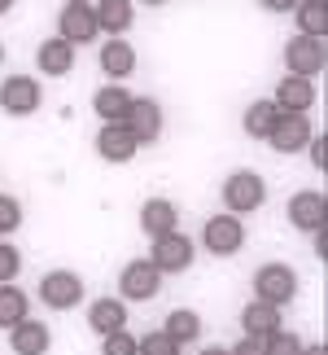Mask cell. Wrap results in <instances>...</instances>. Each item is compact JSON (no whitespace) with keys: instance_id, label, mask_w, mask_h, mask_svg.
Wrapping results in <instances>:
<instances>
[{"instance_id":"obj_1","label":"cell","mask_w":328,"mask_h":355,"mask_svg":"<svg viewBox=\"0 0 328 355\" xmlns=\"http://www.w3.org/2000/svg\"><path fill=\"white\" fill-rule=\"evenodd\" d=\"M298 294V272L289 263H263L254 272V298L271 307H284Z\"/></svg>"},{"instance_id":"obj_2","label":"cell","mask_w":328,"mask_h":355,"mask_svg":"<svg viewBox=\"0 0 328 355\" xmlns=\"http://www.w3.org/2000/svg\"><path fill=\"white\" fill-rule=\"evenodd\" d=\"M267 198V184L258 180L254 171H232L224 180V207L228 215H245V211H258Z\"/></svg>"},{"instance_id":"obj_3","label":"cell","mask_w":328,"mask_h":355,"mask_svg":"<svg viewBox=\"0 0 328 355\" xmlns=\"http://www.w3.org/2000/svg\"><path fill=\"white\" fill-rule=\"evenodd\" d=\"M149 263H154L162 277H167V272H184L188 263H193V241H188L180 228H175V233H162V237H154Z\"/></svg>"},{"instance_id":"obj_4","label":"cell","mask_w":328,"mask_h":355,"mask_svg":"<svg viewBox=\"0 0 328 355\" xmlns=\"http://www.w3.org/2000/svg\"><path fill=\"white\" fill-rule=\"evenodd\" d=\"M267 141H271V149H280V154H302V149L311 145V123H307V114L280 110L276 123H271V132H267Z\"/></svg>"},{"instance_id":"obj_5","label":"cell","mask_w":328,"mask_h":355,"mask_svg":"<svg viewBox=\"0 0 328 355\" xmlns=\"http://www.w3.org/2000/svg\"><path fill=\"white\" fill-rule=\"evenodd\" d=\"M0 110L13 114V119H26L39 110V84L31 75H9L0 84Z\"/></svg>"},{"instance_id":"obj_6","label":"cell","mask_w":328,"mask_h":355,"mask_svg":"<svg viewBox=\"0 0 328 355\" xmlns=\"http://www.w3.org/2000/svg\"><path fill=\"white\" fill-rule=\"evenodd\" d=\"M289 224L298 233H320V228H328V198L316 193V189L293 193L289 198Z\"/></svg>"},{"instance_id":"obj_7","label":"cell","mask_w":328,"mask_h":355,"mask_svg":"<svg viewBox=\"0 0 328 355\" xmlns=\"http://www.w3.org/2000/svg\"><path fill=\"white\" fill-rule=\"evenodd\" d=\"M201 241H206L210 254H237L245 245V228L237 215H210L206 228H201Z\"/></svg>"},{"instance_id":"obj_8","label":"cell","mask_w":328,"mask_h":355,"mask_svg":"<svg viewBox=\"0 0 328 355\" xmlns=\"http://www.w3.org/2000/svg\"><path fill=\"white\" fill-rule=\"evenodd\" d=\"M158 285H162V272L149 263V259H136V263L122 268V277H118V290L127 303H145V298H154L158 294Z\"/></svg>"},{"instance_id":"obj_9","label":"cell","mask_w":328,"mask_h":355,"mask_svg":"<svg viewBox=\"0 0 328 355\" xmlns=\"http://www.w3.org/2000/svg\"><path fill=\"white\" fill-rule=\"evenodd\" d=\"M284 66H289V75H320L324 71V40H311V35H298L284 44Z\"/></svg>"},{"instance_id":"obj_10","label":"cell","mask_w":328,"mask_h":355,"mask_svg":"<svg viewBox=\"0 0 328 355\" xmlns=\"http://www.w3.org/2000/svg\"><path fill=\"white\" fill-rule=\"evenodd\" d=\"M122 128L136 136V145L158 141V136H162V105L149 101V97H136L131 110H127V119H122Z\"/></svg>"},{"instance_id":"obj_11","label":"cell","mask_w":328,"mask_h":355,"mask_svg":"<svg viewBox=\"0 0 328 355\" xmlns=\"http://www.w3.org/2000/svg\"><path fill=\"white\" fill-rule=\"evenodd\" d=\"M39 298H44L48 307H57V311H66V307H79V298H84V281L75 277V272H48L44 281H39Z\"/></svg>"},{"instance_id":"obj_12","label":"cell","mask_w":328,"mask_h":355,"mask_svg":"<svg viewBox=\"0 0 328 355\" xmlns=\"http://www.w3.org/2000/svg\"><path fill=\"white\" fill-rule=\"evenodd\" d=\"M136 136L122 128V123H105V128L97 132V154L105 158V162H131L136 158Z\"/></svg>"},{"instance_id":"obj_13","label":"cell","mask_w":328,"mask_h":355,"mask_svg":"<svg viewBox=\"0 0 328 355\" xmlns=\"http://www.w3.org/2000/svg\"><path fill=\"white\" fill-rule=\"evenodd\" d=\"M48 343H53V338H48V324H39V320H31V316L18 320V324L9 329V347H13V355H44Z\"/></svg>"},{"instance_id":"obj_14","label":"cell","mask_w":328,"mask_h":355,"mask_svg":"<svg viewBox=\"0 0 328 355\" xmlns=\"http://www.w3.org/2000/svg\"><path fill=\"white\" fill-rule=\"evenodd\" d=\"M97 31H101V26H97L92 5H66L62 9V40H71V44H88Z\"/></svg>"},{"instance_id":"obj_15","label":"cell","mask_w":328,"mask_h":355,"mask_svg":"<svg viewBox=\"0 0 328 355\" xmlns=\"http://www.w3.org/2000/svg\"><path fill=\"white\" fill-rule=\"evenodd\" d=\"M88 324H92V334H118V329H127V307H122V298H97V303L88 307Z\"/></svg>"},{"instance_id":"obj_16","label":"cell","mask_w":328,"mask_h":355,"mask_svg":"<svg viewBox=\"0 0 328 355\" xmlns=\"http://www.w3.org/2000/svg\"><path fill=\"white\" fill-rule=\"evenodd\" d=\"M241 329H245V338H258V343H263V338H271L280 329V307H271V303H254L241 311Z\"/></svg>"},{"instance_id":"obj_17","label":"cell","mask_w":328,"mask_h":355,"mask_svg":"<svg viewBox=\"0 0 328 355\" xmlns=\"http://www.w3.org/2000/svg\"><path fill=\"white\" fill-rule=\"evenodd\" d=\"M35 62H39V71H44V75H71V66H75V44H71V40H62V35H53V40H44V44H39Z\"/></svg>"},{"instance_id":"obj_18","label":"cell","mask_w":328,"mask_h":355,"mask_svg":"<svg viewBox=\"0 0 328 355\" xmlns=\"http://www.w3.org/2000/svg\"><path fill=\"white\" fill-rule=\"evenodd\" d=\"M311 101H316V88H311V79H302V75H284V79H280V88H276V105H280V110L307 114Z\"/></svg>"},{"instance_id":"obj_19","label":"cell","mask_w":328,"mask_h":355,"mask_svg":"<svg viewBox=\"0 0 328 355\" xmlns=\"http://www.w3.org/2000/svg\"><path fill=\"white\" fill-rule=\"evenodd\" d=\"M175 224H180V211H175L167 198H149L145 207H140V228H145L149 237L175 233Z\"/></svg>"},{"instance_id":"obj_20","label":"cell","mask_w":328,"mask_h":355,"mask_svg":"<svg viewBox=\"0 0 328 355\" xmlns=\"http://www.w3.org/2000/svg\"><path fill=\"white\" fill-rule=\"evenodd\" d=\"M131 101L136 97L122 84H105L97 97H92V110H97L105 123H122V119H127V110H131Z\"/></svg>"},{"instance_id":"obj_21","label":"cell","mask_w":328,"mask_h":355,"mask_svg":"<svg viewBox=\"0 0 328 355\" xmlns=\"http://www.w3.org/2000/svg\"><path fill=\"white\" fill-rule=\"evenodd\" d=\"M101 71L109 79H122L136 71V49L127 44V40H105L101 44Z\"/></svg>"},{"instance_id":"obj_22","label":"cell","mask_w":328,"mask_h":355,"mask_svg":"<svg viewBox=\"0 0 328 355\" xmlns=\"http://www.w3.org/2000/svg\"><path fill=\"white\" fill-rule=\"evenodd\" d=\"M97 26L101 31H109V35H122L131 26V18H136V9H131V0H97Z\"/></svg>"},{"instance_id":"obj_23","label":"cell","mask_w":328,"mask_h":355,"mask_svg":"<svg viewBox=\"0 0 328 355\" xmlns=\"http://www.w3.org/2000/svg\"><path fill=\"white\" fill-rule=\"evenodd\" d=\"M293 13H298V35L324 40V31H328V0H302Z\"/></svg>"},{"instance_id":"obj_24","label":"cell","mask_w":328,"mask_h":355,"mask_svg":"<svg viewBox=\"0 0 328 355\" xmlns=\"http://www.w3.org/2000/svg\"><path fill=\"white\" fill-rule=\"evenodd\" d=\"M26 311H31L26 294L13 281H5V285H0V329H13L18 320H26Z\"/></svg>"},{"instance_id":"obj_25","label":"cell","mask_w":328,"mask_h":355,"mask_svg":"<svg viewBox=\"0 0 328 355\" xmlns=\"http://www.w3.org/2000/svg\"><path fill=\"white\" fill-rule=\"evenodd\" d=\"M162 334H167L175 347L197 343V334H201V316H197V311H188V307H180V311H171V316H167V329H162Z\"/></svg>"},{"instance_id":"obj_26","label":"cell","mask_w":328,"mask_h":355,"mask_svg":"<svg viewBox=\"0 0 328 355\" xmlns=\"http://www.w3.org/2000/svg\"><path fill=\"white\" fill-rule=\"evenodd\" d=\"M276 114H280L276 101H254L250 110H245V132H250L254 141H267V132H271V123H276Z\"/></svg>"},{"instance_id":"obj_27","label":"cell","mask_w":328,"mask_h":355,"mask_svg":"<svg viewBox=\"0 0 328 355\" xmlns=\"http://www.w3.org/2000/svg\"><path fill=\"white\" fill-rule=\"evenodd\" d=\"M263 355H302V338L276 329L271 338H263Z\"/></svg>"},{"instance_id":"obj_28","label":"cell","mask_w":328,"mask_h":355,"mask_svg":"<svg viewBox=\"0 0 328 355\" xmlns=\"http://www.w3.org/2000/svg\"><path fill=\"white\" fill-rule=\"evenodd\" d=\"M136 355H180V347L171 343L167 334H145V338H136Z\"/></svg>"},{"instance_id":"obj_29","label":"cell","mask_w":328,"mask_h":355,"mask_svg":"<svg viewBox=\"0 0 328 355\" xmlns=\"http://www.w3.org/2000/svg\"><path fill=\"white\" fill-rule=\"evenodd\" d=\"M18 224H22V207H18V198L0 193V237H5V233H13Z\"/></svg>"},{"instance_id":"obj_30","label":"cell","mask_w":328,"mask_h":355,"mask_svg":"<svg viewBox=\"0 0 328 355\" xmlns=\"http://www.w3.org/2000/svg\"><path fill=\"white\" fill-rule=\"evenodd\" d=\"M18 268H22V254H18V245H9V241H0V285L18 277Z\"/></svg>"},{"instance_id":"obj_31","label":"cell","mask_w":328,"mask_h":355,"mask_svg":"<svg viewBox=\"0 0 328 355\" xmlns=\"http://www.w3.org/2000/svg\"><path fill=\"white\" fill-rule=\"evenodd\" d=\"M101 355H136V338H131L127 329H118V334H105Z\"/></svg>"},{"instance_id":"obj_32","label":"cell","mask_w":328,"mask_h":355,"mask_svg":"<svg viewBox=\"0 0 328 355\" xmlns=\"http://www.w3.org/2000/svg\"><path fill=\"white\" fill-rule=\"evenodd\" d=\"M228 355H263V343H258V338H241Z\"/></svg>"},{"instance_id":"obj_33","label":"cell","mask_w":328,"mask_h":355,"mask_svg":"<svg viewBox=\"0 0 328 355\" xmlns=\"http://www.w3.org/2000/svg\"><path fill=\"white\" fill-rule=\"evenodd\" d=\"M324 145H328L324 136H311V158H316V167H324V162H328V149Z\"/></svg>"},{"instance_id":"obj_34","label":"cell","mask_w":328,"mask_h":355,"mask_svg":"<svg viewBox=\"0 0 328 355\" xmlns=\"http://www.w3.org/2000/svg\"><path fill=\"white\" fill-rule=\"evenodd\" d=\"M263 9H271V13H289V9H298L302 0H258Z\"/></svg>"},{"instance_id":"obj_35","label":"cell","mask_w":328,"mask_h":355,"mask_svg":"<svg viewBox=\"0 0 328 355\" xmlns=\"http://www.w3.org/2000/svg\"><path fill=\"white\" fill-rule=\"evenodd\" d=\"M316 254H320V259L328 254V233H324V228H320V233H316Z\"/></svg>"},{"instance_id":"obj_36","label":"cell","mask_w":328,"mask_h":355,"mask_svg":"<svg viewBox=\"0 0 328 355\" xmlns=\"http://www.w3.org/2000/svg\"><path fill=\"white\" fill-rule=\"evenodd\" d=\"M302 355H328V347H324V343H316V347H302Z\"/></svg>"},{"instance_id":"obj_37","label":"cell","mask_w":328,"mask_h":355,"mask_svg":"<svg viewBox=\"0 0 328 355\" xmlns=\"http://www.w3.org/2000/svg\"><path fill=\"white\" fill-rule=\"evenodd\" d=\"M201 355H228V347H210V351H201Z\"/></svg>"},{"instance_id":"obj_38","label":"cell","mask_w":328,"mask_h":355,"mask_svg":"<svg viewBox=\"0 0 328 355\" xmlns=\"http://www.w3.org/2000/svg\"><path fill=\"white\" fill-rule=\"evenodd\" d=\"M13 9V0H0V13H9Z\"/></svg>"},{"instance_id":"obj_39","label":"cell","mask_w":328,"mask_h":355,"mask_svg":"<svg viewBox=\"0 0 328 355\" xmlns=\"http://www.w3.org/2000/svg\"><path fill=\"white\" fill-rule=\"evenodd\" d=\"M66 5H92V0H66Z\"/></svg>"},{"instance_id":"obj_40","label":"cell","mask_w":328,"mask_h":355,"mask_svg":"<svg viewBox=\"0 0 328 355\" xmlns=\"http://www.w3.org/2000/svg\"><path fill=\"white\" fill-rule=\"evenodd\" d=\"M145 5H167V0H145Z\"/></svg>"},{"instance_id":"obj_41","label":"cell","mask_w":328,"mask_h":355,"mask_svg":"<svg viewBox=\"0 0 328 355\" xmlns=\"http://www.w3.org/2000/svg\"><path fill=\"white\" fill-rule=\"evenodd\" d=\"M0 62H5V44H0Z\"/></svg>"}]
</instances>
